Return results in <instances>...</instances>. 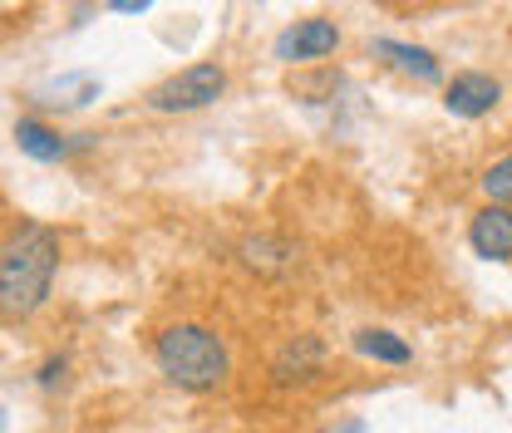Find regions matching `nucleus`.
I'll return each instance as SVG.
<instances>
[{"label":"nucleus","instance_id":"11","mask_svg":"<svg viewBox=\"0 0 512 433\" xmlns=\"http://www.w3.org/2000/svg\"><path fill=\"white\" fill-rule=\"evenodd\" d=\"M242 256H247V266H256V271H291L296 266V247L291 242H276V237H256V242H247L242 247Z\"/></svg>","mask_w":512,"mask_h":433},{"label":"nucleus","instance_id":"3","mask_svg":"<svg viewBox=\"0 0 512 433\" xmlns=\"http://www.w3.org/2000/svg\"><path fill=\"white\" fill-rule=\"evenodd\" d=\"M222 89H227V69L202 60V64L178 69V74H168L163 84H153L148 89V109H158V114H192V109L217 104Z\"/></svg>","mask_w":512,"mask_h":433},{"label":"nucleus","instance_id":"4","mask_svg":"<svg viewBox=\"0 0 512 433\" xmlns=\"http://www.w3.org/2000/svg\"><path fill=\"white\" fill-rule=\"evenodd\" d=\"M340 50V30H335V20H296L291 30H281L276 35V45H271V55L281 64H306V60H325V55H335Z\"/></svg>","mask_w":512,"mask_h":433},{"label":"nucleus","instance_id":"15","mask_svg":"<svg viewBox=\"0 0 512 433\" xmlns=\"http://www.w3.org/2000/svg\"><path fill=\"white\" fill-rule=\"evenodd\" d=\"M109 5H114L119 15H143V10H148L153 0H109Z\"/></svg>","mask_w":512,"mask_h":433},{"label":"nucleus","instance_id":"10","mask_svg":"<svg viewBox=\"0 0 512 433\" xmlns=\"http://www.w3.org/2000/svg\"><path fill=\"white\" fill-rule=\"evenodd\" d=\"M350 345H355V355H365V360H375V365H409V360H414V350H409L394 330H375V325L355 330Z\"/></svg>","mask_w":512,"mask_h":433},{"label":"nucleus","instance_id":"1","mask_svg":"<svg viewBox=\"0 0 512 433\" xmlns=\"http://www.w3.org/2000/svg\"><path fill=\"white\" fill-rule=\"evenodd\" d=\"M55 271H60V237L40 222L15 227L0 251V310L10 320L40 310L55 286Z\"/></svg>","mask_w":512,"mask_h":433},{"label":"nucleus","instance_id":"9","mask_svg":"<svg viewBox=\"0 0 512 433\" xmlns=\"http://www.w3.org/2000/svg\"><path fill=\"white\" fill-rule=\"evenodd\" d=\"M15 143H20V153L25 158H35V163H64L69 158V138H60L50 124H40V119H20L15 124Z\"/></svg>","mask_w":512,"mask_h":433},{"label":"nucleus","instance_id":"14","mask_svg":"<svg viewBox=\"0 0 512 433\" xmlns=\"http://www.w3.org/2000/svg\"><path fill=\"white\" fill-rule=\"evenodd\" d=\"M60 379H64V360H45V370H40V384H45V389H55Z\"/></svg>","mask_w":512,"mask_h":433},{"label":"nucleus","instance_id":"5","mask_svg":"<svg viewBox=\"0 0 512 433\" xmlns=\"http://www.w3.org/2000/svg\"><path fill=\"white\" fill-rule=\"evenodd\" d=\"M498 99H503L498 79H493V74H478V69L453 74L448 89H444V109L453 114V119H483V114H493Z\"/></svg>","mask_w":512,"mask_h":433},{"label":"nucleus","instance_id":"12","mask_svg":"<svg viewBox=\"0 0 512 433\" xmlns=\"http://www.w3.org/2000/svg\"><path fill=\"white\" fill-rule=\"evenodd\" d=\"M483 192H488V202L512 207V153H508V158H498V163L483 173Z\"/></svg>","mask_w":512,"mask_h":433},{"label":"nucleus","instance_id":"7","mask_svg":"<svg viewBox=\"0 0 512 433\" xmlns=\"http://www.w3.org/2000/svg\"><path fill=\"white\" fill-rule=\"evenodd\" d=\"M320 365H325L320 335H296V340L281 345V355L271 360V374H276V384H306V379L320 374Z\"/></svg>","mask_w":512,"mask_h":433},{"label":"nucleus","instance_id":"8","mask_svg":"<svg viewBox=\"0 0 512 433\" xmlns=\"http://www.w3.org/2000/svg\"><path fill=\"white\" fill-rule=\"evenodd\" d=\"M375 55H380L384 64H394L399 74H409V79H419V84H434L444 69H439V60L424 50V45H404V40H375Z\"/></svg>","mask_w":512,"mask_h":433},{"label":"nucleus","instance_id":"2","mask_svg":"<svg viewBox=\"0 0 512 433\" xmlns=\"http://www.w3.org/2000/svg\"><path fill=\"white\" fill-rule=\"evenodd\" d=\"M153 360H158V370L168 384H178V389H188V394H207V389H217L227 370H232V360H227V345L207 330V325H168L158 340H153Z\"/></svg>","mask_w":512,"mask_h":433},{"label":"nucleus","instance_id":"13","mask_svg":"<svg viewBox=\"0 0 512 433\" xmlns=\"http://www.w3.org/2000/svg\"><path fill=\"white\" fill-rule=\"evenodd\" d=\"M320 433H365V419L360 414H345V419H335V424H325Z\"/></svg>","mask_w":512,"mask_h":433},{"label":"nucleus","instance_id":"6","mask_svg":"<svg viewBox=\"0 0 512 433\" xmlns=\"http://www.w3.org/2000/svg\"><path fill=\"white\" fill-rule=\"evenodd\" d=\"M468 247L478 251L483 261H512V207H478L468 222Z\"/></svg>","mask_w":512,"mask_h":433}]
</instances>
